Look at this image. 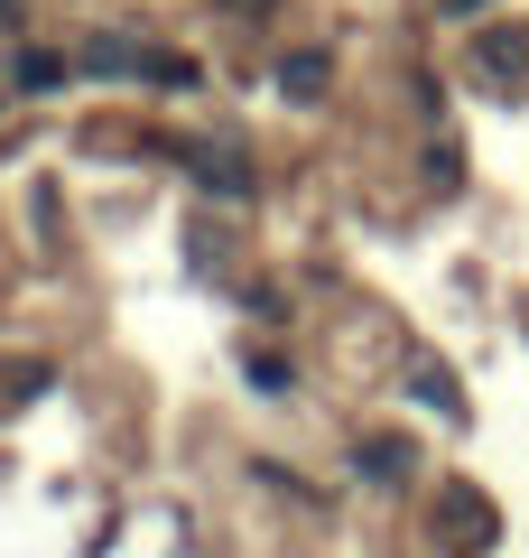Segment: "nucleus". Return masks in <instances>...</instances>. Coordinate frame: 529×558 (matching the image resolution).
Wrapping results in <instances>:
<instances>
[{
    "label": "nucleus",
    "instance_id": "1",
    "mask_svg": "<svg viewBox=\"0 0 529 558\" xmlns=\"http://www.w3.org/2000/svg\"><path fill=\"white\" fill-rule=\"evenodd\" d=\"M353 465H362L372 484H399V475H409V447H399V438H381V447H353Z\"/></svg>",
    "mask_w": 529,
    "mask_h": 558
},
{
    "label": "nucleus",
    "instance_id": "2",
    "mask_svg": "<svg viewBox=\"0 0 529 558\" xmlns=\"http://www.w3.org/2000/svg\"><path fill=\"white\" fill-rule=\"evenodd\" d=\"M65 75H75V65H65V57H20V84H28V94H57Z\"/></svg>",
    "mask_w": 529,
    "mask_h": 558
},
{
    "label": "nucleus",
    "instance_id": "3",
    "mask_svg": "<svg viewBox=\"0 0 529 558\" xmlns=\"http://www.w3.org/2000/svg\"><path fill=\"white\" fill-rule=\"evenodd\" d=\"M279 84H288V94H325V57H288V75H279Z\"/></svg>",
    "mask_w": 529,
    "mask_h": 558
},
{
    "label": "nucleus",
    "instance_id": "4",
    "mask_svg": "<svg viewBox=\"0 0 529 558\" xmlns=\"http://www.w3.org/2000/svg\"><path fill=\"white\" fill-rule=\"evenodd\" d=\"M436 10H446V20H473V10H492V0H436Z\"/></svg>",
    "mask_w": 529,
    "mask_h": 558
}]
</instances>
